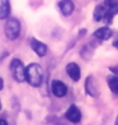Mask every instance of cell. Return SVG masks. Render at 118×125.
<instances>
[{"label": "cell", "instance_id": "obj_1", "mask_svg": "<svg viewBox=\"0 0 118 125\" xmlns=\"http://www.w3.org/2000/svg\"><path fill=\"white\" fill-rule=\"evenodd\" d=\"M25 81L32 87H39L43 82V70L41 65L29 64L25 68Z\"/></svg>", "mask_w": 118, "mask_h": 125}, {"label": "cell", "instance_id": "obj_7", "mask_svg": "<svg viewBox=\"0 0 118 125\" xmlns=\"http://www.w3.org/2000/svg\"><path fill=\"white\" fill-rule=\"evenodd\" d=\"M51 91H52V93L56 96V97H65L66 93H67V86L62 82V81H52L51 83Z\"/></svg>", "mask_w": 118, "mask_h": 125}, {"label": "cell", "instance_id": "obj_12", "mask_svg": "<svg viewBox=\"0 0 118 125\" xmlns=\"http://www.w3.org/2000/svg\"><path fill=\"white\" fill-rule=\"evenodd\" d=\"M104 5L107 7V10H108L109 19L112 21V19H113V17L118 14V1H117V0H105Z\"/></svg>", "mask_w": 118, "mask_h": 125}, {"label": "cell", "instance_id": "obj_15", "mask_svg": "<svg viewBox=\"0 0 118 125\" xmlns=\"http://www.w3.org/2000/svg\"><path fill=\"white\" fill-rule=\"evenodd\" d=\"M109 70L113 73V74H117V75H118V65H116V66H110V68H109Z\"/></svg>", "mask_w": 118, "mask_h": 125}, {"label": "cell", "instance_id": "obj_3", "mask_svg": "<svg viewBox=\"0 0 118 125\" xmlns=\"http://www.w3.org/2000/svg\"><path fill=\"white\" fill-rule=\"evenodd\" d=\"M20 35V23L17 18H10L5 23V36L9 40H17Z\"/></svg>", "mask_w": 118, "mask_h": 125}, {"label": "cell", "instance_id": "obj_20", "mask_svg": "<svg viewBox=\"0 0 118 125\" xmlns=\"http://www.w3.org/2000/svg\"><path fill=\"white\" fill-rule=\"evenodd\" d=\"M0 109H1V102H0Z\"/></svg>", "mask_w": 118, "mask_h": 125}, {"label": "cell", "instance_id": "obj_4", "mask_svg": "<svg viewBox=\"0 0 118 125\" xmlns=\"http://www.w3.org/2000/svg\"><path fill=\"white\" fill-rule=\"evenodd\" d=\"M94 21L95 22H105V23H112V21L109 19V14H108V10H107V7L104 4L102 5H98L97 8L94 9Z\"/></svg>", "mask_w": 118, "mask_h": 125}, {"label": "cell", "instance_id": "obj_14", "mask_svg": "<svg viewBox=\"0 0 118 125\" xmlns=\"http://www.w3.org/2000/svg\"><path fill=\"white\" fill-rule=\"evenodd\" d=\"M108 87L114 94H118V75L117 74L108 77Z\"/></svg>", "mask_w": 118, "mask_h": 125}, {"label": "cell", "instance_id": "obj_10", "mask_svg": "<svg viewBox=\"0 0 118 125\" xmlns=\"http://www.w3.org/2000/svg\"><path fill=\"white\" fill-rule=\"evenodd\" d=\"M31 47L39 58H42V56H44L47 54V46L43 42L38 41L37 38H31Z\"/></svg>", "mask_w": 118, "mask_h": 125}, {"label": "cell", "instance_id": "obj_19", "mask_svg": "<svg viewBox=\"0 0 118 125\" xmlns=\"http://www.w3.org/2000/svg\"><path fill=\"white\" fill-rule=\"evenodd\" d=\"M116 125H118V115H117V117H116Z\"/></svg>", "mask_w": 118, "mask_h": 125}, {"label": "cell", "instance_id": "obj_5", "mask_svg": "<svg viewBox=\"0 0 118 125\" xmlns=\"http://www.w3.org/2000/svg\"><path fill=\"white\" fill-rule=\"evenodd\" d=\"M65 117L72 124H79L81 121V111L77 106L71 105L65 112Z\"/></svg>", "mask_w": 118, "mask_h": 125}, {"label": "cell", "instance_id": "obj_2", "mask_svg": "<svg viewBox=\"0 0 118 125\" xmlns=\"http://www.w3.org/2000/svg\"><path fill=\"white\" fill-rule=\"evenodd\" d=\"M10 73H12V77L14 78L15 82L22 83L25 81V68L22 60L19 59L12 60V62H10Z\"/></svg>", "mask_w": 118, "mask_h": 125}, {"label": "cell", "instance_id": "obj_9", "mask_svg": "<svg viewBox=\"0 0 118 125\" xmlns=\"http://www.w3.org/2000/svg\"><path fill=\"white\" fill-rule=\"evenodd\" d=\"M59 9L60 12L62 13V15L65 17H69L72 14L75 9V5H74V1L72 0H60L59 1Z\"/></svg>", "mask_w": 118, "mask_h": 125}, {"label": "cell", "instance_id": "obj_18", "mask_svg": "<svg viewBox=\"0 0 118 125\" xmlns=\"http://www.w3.org/2000/svg\"><path fill=\"white\" fill-rule=\"evenodd\" d=\"M113 46H114V47H117V49H118V38H117V40H116V41H114V42H113Z\"/></svg>", "mask_w": 118, "mask_h": 125}, {"label": "cell", "instance_id": "obj_11", "mask_svg": "<svg viewBox=\"0 0 118 125\" xmlns=\"http://www.w3.org/2000/svg\"><path fill=\"white\" fill-rule=\"evenodd\" d=\"M112 35H113V32H112V30L108 28V27H100L94 32V37L100 40V41H104V40L110 38Z\"/></svg>", "mask_w": 118, "mask_h": 125}, {"label": "cell", "instance_id": "obj_17", "mask_svg": "<svg viewBox=\"0 0 118 125\" xmlns=\"http://www.w3.org/2000/svg\"><path fill=\"white\" fill-rule=\"evenodd\" d=\"M4 88V81H3V78L0 77V91H1Z\"/></svg>", "mask_w": 118, "mask_h": 125}, {"label": "cell", "instance_id": "obj_8", "mask_svg": "<svg viewBox=\"0 0 118 125\" xmlns=\"http://www.w3.org/2000/svg\"><path fill=\"white\" fill-rule=\"evenodd\" d=\"M66 73L74 82H77L81 77L80 66H79L76 62H69V64L66 65Z\"/></svg>", "mask_w": 118, "mask_h": 125}, {"label": "cell", "instance_id": "obj_16", "mask_svg": "<svg viewBox=\"0 0 118 125\" xmlns=\"http://www.w3.org/2000/svg\"><path fill=\"white\" fill-rule=\"evenodd\" d=\"M0 125H9V124H8V121L5 120V119L1 117V119H0Z\"/></svg>", "mask_w": 118, "mask_h": 125}, {"label": "cell", "instance_id": "obj_13", "mask_svg": "<svg viewBox=\"0 0 118 125\" xmlns=\"http://www.w3.org/2000/svg\"><path fill=\"white\" fill-rule=\"evenodd\" d=\"M10 15L9 0H0V19H7Z\"/></svg>", "mask_w": 118, "mask_h": 125}, {"label": "cell", "instance_id": "obj_6", "mask_svg": "<svg viewBox=\"0 0 118 125\" xmlns=\"http://www.w3.org/2000/svg\"><path fill=\"white\" fill-rule=\"evenodd\" d=\"M84 88H85V92L90 96V97H98V96H99L98 84H97V82H95L94 77H92V75H89V77L85 79Z\"/></svg>", "mask_w": 118, "mask_h": 125}]
</instances>
